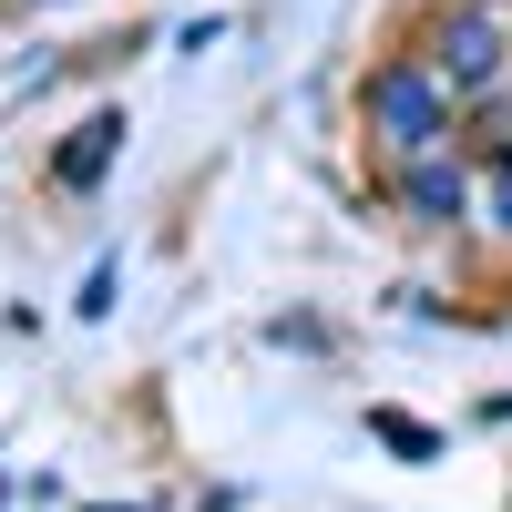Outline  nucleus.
Listing matches in <instances>:
<instances>
[{
  "label": "nucleus",
  "mask_w": 512,
  "mask_h": 512,
  "mask_svg": "<svg viewBox=\"0 0 512 512\" xmlns=\"http://www.w3.org/2000/svg\"><path fill=\"white\" fill-rule=\"evenodd\" d=\"M369 431L390 441V451H410V461H431V451H441V431H420L410 410H369Z\"/></svg>",
  "instance_id": "39448f33"
},
{
  "label": "nucleus",
  "mask_w": 512,
  "mask_h": 512,
  "mask_svg": "<svg viewBox=\"0 0 512 512\" xmlns=\"http://www.w3.org/2000/svg\"><path fill=\"white\" fill-rule=\"evenodd\" d=\"M431 72L451 82V93H482V82L502 72V31H492V11H451V21L431 31Z\"/></svg>",
  "instance_id": "f03ea898"
},
{
  "label": "nucleus",
  "mask_w": 512,
  "mask_h": 512,
  "mask_svg": "<svg viewBox=\"0 0 512 512\" xmlns=\"http://www.w3.org/2000/svg\"><path fill=\"white\" fill-rule=\"evenodd\" d=\"M492 226H512V154H502V185H492Z\"/></svg>",
  "instance_id": "423d86ee"
},
{
  "label": "nucleus",
  "mask_w": 512,
  "mask_h": 512,
  "mask_svg": "<svg viewBox=\"0 0 512 512\" xmlns=\"http://www.w3.org/2000/svg\"><path fill=\"white\" fill-rule=\"evenodd\" d=\"M359 113H369V134H379V144H390V154L410 164V154H431V144L451 134V82H441L431 62H379Z\"/></svg>",
  "instance_id": "f257e3e1"
},
{
  "label": "nucleus",
  "mask_w": 512,
  "mask_h": 512,
  "mask_svg": "<svg viewBox=\"0 0 512 512\" xmlns=\"http://www.w3.org/2000/svg\"><path fill=\"white\" fill-rule=\"evenodd\" d=\"M400 195H410V216H420V226H461V216H472V185H461V164H441V144H431V154H410Z\"/></svg>",
  "instance_id": "20e7f679"
},
{
  "label": "nucleus",
  "mask_w": 512,
  "mask_h": 512,
  "mask_svg": "<svg viewBox=\"0 0 512 512\" xmlns=\"http://www.w3.org/2000/svg\"><path fill=\"white\" fill-rule=\"evenodd\" d=\"M123 134H134V123H123L113 103H103V113H82V123H72V144L52 154V185H72V195H93V185L113 175V154H123Z\"/></svg>",
  "instance_id": "7ed1b4c3"
}]
</instances>
